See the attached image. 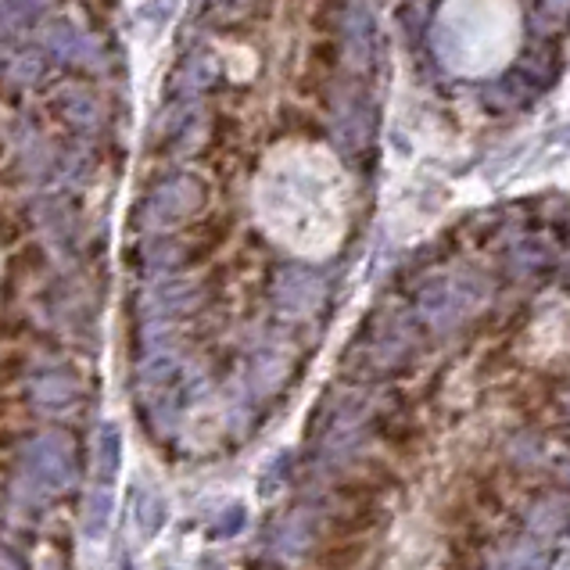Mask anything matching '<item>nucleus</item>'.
<instances>
[{"label": "nucleus", "mask_w": 570, "mask_h": 570, "mask_svg": "<svg viewBox=\"0 0 570 570\" xmlns=\"http://www.w3.org/2000/svg\"><path fill=\"white\" fill-rule=\"evenodd\" d=\"M216 76H219V61L208 51H194L180 65L172 86H177V94H183V97H197V94H205L208 86L216 83Z\"/></svg>", "instance_id": "3"}, {"label": "nucleus", "mask_w": 570, "mask_h": 570, "mask_svg": "<svg viewBox=\"0 0 570 570\" xmlns=\"http://www.w3.org/2000/svg\"><path fill=\"white\" fill-rule=\"evenodd\" d=\"M333 144L344 155H363L377 130V111L366 101V94H344L341 105L333 108Z\"/></svg>", "instance_id": "1"}, {"label": "nucleus", "mask_w": 570, "mask_h": 570, "mask_svg": "<svg viewBox=\"0 0 570 570\" xmlns=\"http://www.w3.org/2000/svg\"><path fill=\"white\" fill-rule=\"evenodd\" d=\"M205 202V187L194 177H169L151 194V216L158 222H180L194 216Z\"/></svg>", "instance_id": "2"}, {"label": "nucleus", "mask_w": 570, "mask_h": 570, "mask_svg": "<svg viewBox=\"0 0 570 570\" xmlns=\"http://www.w3.org/2000/svg\"><path fill=\"white\" fill-rule=\"evenodd\" d=\"M349 44H352L355 58H369V51H374V44H377V22L369 19L366 8H355L352 15H349Z\"/></svg>", "instance_id": "4"}, {"label": "nucleus", "mask_w": 570, "mask_h": 570, "mask_svg": "<svg viewBox=\"0 0 570 570\" xmlns=\"http://www.w3.org/2000/svg\"><path fill=\"white\" fill-rule=\"evenodd\" d=\"M11 76H15V80H22V83H33V80H40V76H44V58L36 54V51L19 54V58H15V69H11Z\"/></svg>", "instance_id": "6"}, {"label": "nucleus", "mask_w": 570, "mask_h": 570, "mask_svg": "<svg viewBox=\"0 0 570 570\" xmlns=\"http://www.w3.org/2000/svg\"><path fill=\"white\" fill-rule=\"evenodd\" d=\"M61 116H65L72 126H80V130H94L97 126V105L86 94L61 97Z\"/></svg>", "instance_id": "5"}]
</instances>
